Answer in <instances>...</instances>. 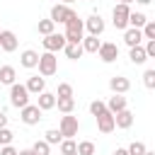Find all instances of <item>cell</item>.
<instances>
[{
  "instance_id": "6da1fadb",
  "label": "cell",
  "mask_w": 155,
  "mask_h": 155,
  "mask_svg": "<svg viewBox=\"0 0 155 155\" xmlns=\"http://www.w3.org/2000/svg\"><path fill=\"white\" fill-rule=\"evenodd\" d=\"M65 41L68 44H80L82 41V36H85V24H82V19L78 17V12L65 22Z\"/></svg>"
},
{
  "instance_id": "7a4b0ae2",
  "label": "cell",
  "mask_w": 155,
  "mask_h": 155,
  "mask_svg": "<svg viewBox=\"0 0 155 155\" xmlns=\"http://www.w3.org/2000/svg\"><path fill=\"white\" fill-rule=\"evenodd\" d=\"M36 68H39V75L41 78H51V75H56L58 73V58H56V53H39V63H36Z\"/></svg>"
},
{
  "instance_id": "3957f363",
  "label": "cell",
  "mask_w": 155,
  "mask_h": 155,
  "mask_svg": "<svg viewBox=\"0 0 155 155\" xmlns=\"http://www.w3.org/2000/svg\"><path fill=\"white\" fill-rule=\"evenodd\" d=\"M10 104L17 107V109H22V107L29 104V92H27L24 85H19V82L10 85Z\"/></svg>"
},
{
  "instance_id": "277c9868",
  "label": "cell",
  "mask_w": 155,
  "mask_h": 155,
  "mask_svg": "<svg viewBox=\"0 0 155 155\" xmlns=\"http://www.w3.org/2000/svg\"><path fill=\"white\" fill-rule=\"evenodd\" d=\"M78 128H80L78 116H73V114H63V116H61L58 131H61V136H63V138H73V136H78Z\"/></svg>"
},
{
  "instance_id": "5b68a950",
  "label": "cell",
  "mask_w": 155,
  "mask_h": 155,
  "mask_svg": "<svg viewBox=\"0 0 155 155\" xmlns=\"http://www.w3.org/2000/svg\"><path fill=\"white\" fill-rule=\"evenodd\" d=\"M44 111L36 107V104H27V107H22L19 109V119H22V124H27V126H36L44 116H41Z\"/></svg>"
},
{
  "instance_id": "8992f818",
  "label": "cell",
  "mask_w": 155,
  "mask_h": 155,
  "mask_svg": "<svg viewBox=\"0 0 155 155\" xmlns=\"http://www.w3.org/2000/svg\"><path fill=\"white\" fill-rule=\"evenodd\" d=\"M128 12H131V7L128 5H114V10H111V22H114V27L116 29H128Z\"/></svg>"
},
{
  "instance_id": "52a82bcc",
  "label": "cell",
  "mask_w": 155,
  "mask_h": 155,
  "mask_svg": "<svg viewBox=\"0 0 155 155\" xmlns=\"http://www.w3.org/2000/svg\"><path fill=\"white\" fill-rule=\"evenodd\" d=\"M73 15H75V10H73V7H68V5H61V2H58V5H53V7H51V17H48V19H51L53 24H65Z\"/></svg>"
},
{
  "instance_id": "ba28073f",
  "label": "cell",
  "mask_w": 155,
  "mask_h": 155,
  "mask_svg": "<svg viewBox=\"0 0 155 155\" xmlns=\"http://www.w3.org/2000/svg\"><path fill=\"white\" fill-rule=\"evenodd\" d=\"M82 24H85V29H87V34L90 36H99V34H104V19H102V15H97V12H92L87 19H82Z\"/></svg>"
},
{
  "instance_id": "9c48e42d",
  "label": "cell",
  "mask_w": 155,
  "mask_h": 155,
  "mask_svg": "<svg viewBox=\"0 0 155 155\" xmlns=\"http://www.w3.org/2000/svg\"><path fill=\"white\" fill-rule=\"evenodd\" d=\"M41 44H44V48H46L48 53H58V51H63V46H65L68 41H65V36H63V34H56V31H53V34L44 36V39H41Z\"/></svg>"
},
{
  "instance_id": "30bf717a",
  "label": "cell",
  "mask_w": 155,
  "mask_h": 155,
  "mask_svg": "<svg viewBox=\"0 0 155 155\" xmlns=\"http://www.w3.org/2000/svg\"><path fill=\"white\" fill-rule=\"evenodd\" d=\"M97 56H99V61H102V63H114V61L119 58V46H116V44H111V41H102V46H99Z\"/></svg>"
},
{
  "instance_id": "8fae6325",
  "label": "cell",
  "mask_w": 155,
  "mask_h": 155,
  "mask_svg": "<svg viewBox=\"0 0 155 155\" xmlns=\"http://www.w3.org/2000/svg\"><path fill=\"white\" fill-rule=\"evenodd\" d=\"M17 36H15V31H10V29H2L0 31V51H7V53H12V51H17Z\"/></svg>"
},
{
  "instance_id": "7c38bea8",
  "label": "cell",
  "mask_w": 155,
  "mask_h": 155,
  "mask_svg": "<svg viewBox=\"0 0 155 155\" xmlns=\"http://www.w3.org/2000/svg\"><path fill=\"white\" fill-rule=\"evenodd\" d=\"M109 90H111L114 94H126V92L131 90V80L124 78V75H114V78L109 80Z\"/></svg>"
},
{
  "instance_id": "4fadbf2b",
  "label": "cell",
  "mask_w": 155,
  "mask_h": 155,
  "mask_svg": "<svg viewBox=\"0 0 155 155\" xmlns=\"http://www.w3.org/2000/svg\"><path fill=\"white\" fill-rule=\"evenodd\" d=\"M124 44H126L128 48H133V46H143V34H140V29H133V27L124 29Z\"/></svg>"
},
{
  "instance_id": "5bb4252c",
  "label": "cell",
  "mask_w": 155,
  "mask_h": 155,
  "mask_svg": "<svg viewBox=\"0 0 155 155\" xmlns=\"http://www.w3.org/2000/svg\"><path fill=\"white\" fill-rule=\"evenodd\" d=\"M114 126L116 128H131L133 126V111L131 109H121L114 114Z\"/></svg>"
},
{
  "instance_id": "9a60e30c",
  "label": "cell",
  "mask_w": 155,
  "mask_h": 155,
  "mask_svg": "<svg viewBox=\"0 0 155 155\" xmlns=\"http://www.w3.org/2000/svg\"><path fill=\"white\" fill-rule=\"evenodd\" d=\"M97 119V128H99V133H111L116 126H114V114H109V111H102L99 116H94Z\"/></svg>"
},
{
  "instance_id": "2e32d148",
  "label": "cell",
  "mask_w": 155,
  "mask_h": 155,
  "mask_svg": "<svg viewBox=\"0 0 155 155\" xmlns=\"http://www.w3.org/2000/svg\"><path fill=\"white\" fill-rule=\"evenodd\" d=\"M27 92L29 94H41L44 90H46V78H39V75H31L29 80H27Z\"/></svg>"
},
{
  "instance_id": "e0dca14e",
  "label": "cell",
  "mask_w": 155,
  "mask_h": 155,
  "mask_svg": "<svg viewBox=\"0 0 155 155\" xmlns=\"http://www.w3.org/2000/svg\"><path fill=\"white\" fill-rule=\"evenodd\" d=\"M104 104H107V111H109V114H116V111H121V109H128L124 94H114V97H109V102H104Z\"/></svg>"
},
{
  "instance_id": "ac0fdd59",
  "label": "cell",
  "mask_w": 155,
  "mask_h": 155,
  "mask_svg": "<svg viewBox=\"0 0 155 155\" xmlns=\"http://www.w3.org/2000/svg\"><path fill=\"white\" fill-rule=\"evenodd\" d=\"M36 97H39L36 107H39L41 111H48V109H53V107H56V94H53V92H46V90H44V92H41V94H36Z\"/></svg>"
},
{
  "instance_id": "d6986e66",
  "label": "cell",
  "mask_w": 155,
  "mask_h": 155,
  "mask_svg": "<svg viewBox=\"0 0 155 155\" xmlns=\"http://www.w3.org/2000/svg\"><path fill=\"white\" fill-rule=\"evenodd\" d=\"M19 63H22V68H36V63H39V53H36L34 48H27V51H22Z\"/></svg>"
},
{
  "instance_id": "ffe728a7",
  "label": "cell",
  "mask_w": 155,
  "mask_h": 155,
  "mask_svg": "<svg viewBox=\"0 0 155 155\" xmlns=\"http://www.w3.org/2000/svg\"><path fill=\"white\" fill-rule=\"evenodd\" d=\"M80 46H82V51L85 53H97L99 51V46H102V41L97 39V36H82V41H80Z\"/></svg>"
},
{
  "instance_id": "44dd1931",
  "label": "cell",
  "mask_w": 155,
  "mask_h": 155,
  "mask_svg": "<svg viewBox=\"0 0 155 155\" xmlns=\"http://www.w3.org/2000/svg\"><path fill=\"white\" fill-rule=\"evenodd\" d=\"M17 80V70L12 65H2L0 68V85H15Z\"/></svg>"
},
{
  "instance_id": "7402d4cb",
  "label": "cell",
  "mask_w": 155,
  "mask_h": 155,
  "mask_svg": "<svg viewBox=\"0 0 155 155\" xmlns=\"http://www.w3.org/2000/svg\"><path fill=\"white\" fill-rule=\"evenodd\" d=\"M128 58H131V63H133V65H143V63L148 61V56H145L143 46H133V48H128Z\"/></svg>"
},
{
  "instance_id": "603a6c76",
  "label": "cell",
  "mask_w": 155,
  "mask_h": 155,
  "mask_svg": "<svg viewBox=\"0 0 155 155\" xmlns=\"http://www.w3.org/2000/svg\"><path fill=\"white\" fill-rule=\"evenodd\" d=\"M56 107H58V111H63V114H73L75 99H73V97H56Z\"/></svg>"
},
{
  "instance_id": "cb8c5ba5",
  "label": "cell",
  "mask_w": 155,
  "mask_h": 155,
  "mask_svg": "<svg viewBox=\"0 0 155 155\" xmlns=\"http://www.w3.org/2000/svg\"><path fill=\"white\" fill-rule=\"evenodd\" d=\"M63 53H65V58H70V61H78L85 51H82V46L80 44H65L63 46Z\"/></svg>"
},
{
  "instance_id": "d4e9b609",
  "label": "cell",
  "mask_w": 155,
  "mask_h": 155,
  "mask_svg": "<svg viewBox=\"0 0 155 155\" xmlns=\"http://www.w3.org/2000/svg\"><path fill=\"white\" fill-rule=\"evenodd\" d=\"M148 22V17L143 12H128V27L133 29H143V24Z\"/></svg>"
},
{
  "instance_id": "484cf974",
  "label": "cell",
  "mask_w": 155,
  "mask_h": 155,
  "mask_svg": "<svg viewBox=\"0 0 155 155\" xmlns=\"http://www.w3.org/2000/svg\"><path fill=\"white\" fill-rule=\"evenodd\" d=\"M44 136H46L44 140H46L48 145H61V140H63V136H61V131H58V128H48Z\"/></svg>"
},
{
  "instance_id": "4316f807",
  "label": "cell",
  "mask_w": 155,
  "mask_h": 155,
  "mask_svg": "<svg viewBox=\"0 0 155 155\" xmlns=\"http://www.w3.org/2000/svg\"><path fill=\"white\" fill-rule=\"evenodd\" d=\"M36 29H39V34H41V36H48V34H53V31H56V24H53L51 19H39V27H36Z\"/></svg>"
},
{
  "instance_id": "83f0119b",
  "label": "cell",
  "mask_w": 155,
  "mask_h": 155,
  "mask_svg": "<svg viewBox=\"0 0 155 155\" xmlns=\"http://www.w3.org/2000/svg\"><path fill=\"white\" fill-rule=\"evenodd\" d=\"M140 34H143V41H153V39H155V22H153V19H148V22L143 24Z\"/></svg>"
},
{
  "instance_id": "f1b7e54d",
  "label": "cell",
  "mask_w": 155,
  "mask_h": 155,
  "mask_svg": "<svg viewBox=\"0 0 155 155\" xmlns=\"http://www.w3.org/2000/svg\"><path fill=\"white\" fill-rule=\"evenodd\" d=\"M68 153H78V143L73 138H63L61 140V155H68Z\"/></svg>"
},
{
  "instance_id": "f546056e",
  "label": "cell",
  "mask_w": 155,
  "mask_h": 155,
  "mask_svg": "<svg viewBox=\"0 0 155 155\" xmlns=\"http://www.w3.org/2000/svg\"><path fill=\"white\" fill-rule=\"evenodd\" d=\"M78 155H94V143L92 140H80L78 143Z\"/></svg>"
},
{
  "instance_id": "4dcf8cb0",
  "label": "cell",
  "mask_w": 155,
  "mask_h": 155,
  "mask_svg": "<svg viewBox=\"0 0 155 155\" xmlns=\"http://www.w3.org/2000/svg\"><path fill=\"white\" fill-rule=\"evenodd\" d=\"M31 153H34V155H48V153H51V145H48L46 140H36V143L31 145Z\"/></svg>"
},
{
  "instance_id": "1f68e13d",
  "label": "cell",
  "mask_w": 155,
  "mask_h": 155,
  "mask_svg": "<svg viewBox=\"0 0 155 155\" xmlns=\"http://www.w3.org/2000/svg\"><path fill=\"white\" fill-rule=\"evenodd\" d=\"M145 150H148V148H145V143H140V140H133V143L126 148V153H128V155H143Z\"/></svg>"
},
{
  "instance_id": "d6a6232c",
  "label": "cell",
  "mask_w": 155,
  "mask_h": 155,
  "mask_svg": "<svg viewBox=\"0 0 155 155\" xmlns=\"http://www.w3.org/2000/svg\"><path fill=\"white\" fill-rule=\"evenodd\" d=\"M102 111H107V104H104L102 99H94V102H90V114H92V116H99Z\"/></svg>"
},
{
  "instance_id": "836d02e7",
  "label": "cell",
  "mask_w": 155,
  "mask_h": 155,
  "mask_svg": "<svg viewBox=\"0 0 155 155\" xmlns=\"http://www.w3.org/2000/svg\"><path fill=\"white\" fill-rule=\"evenodd\" d=\"M12 138H15V133L5 126V128H0V145H12Z\"/></svg>"
},
{
  "instance_id": "e575fe53",
  "label": "cell",
  "mask_w": 155,
  "mask_h": 155,
  "mask_svg": "<svg viewBox=\"0 0 155 155\" xmlns=\"http://www.w3.org/2000/svg\"><path fill=\"white\" fill-rule=\"evenodd\" d=\"M143 85H145L148 90H153V87H155V70H153V68L143 73Z\"/></svg>"
},
{
  "instance_id": "d590c367",
  "label": "cell",
  "mask_w": 155,
  "mask_h": 155,
  "mask_svg": "<svg viewBox=\"0 0 155 155\" xmlns=\"http://www.w3.org/2000/svg\"><path fill=\"white\" fill-rule=\"evenodd\" d=\"M56 97H73V85L61 82V85H58V90H56Z\"/></svg>"
},
{
  "instance_id": "8d00e7d4",
  "label": "cell",
  "mask_w": 155,
  "mask_h": 155,
  "mask_svg": "<svg viewBox=\"0 0 155 155\" xmlns=\"http://www.w3.org/2000/svg\"><path fill=\"white\" fill-rule=\"evenodd\" d=\"M143 51H145V56H148V58H155V39H153V41H145Z\"/></svg>"
},
{
  "instance_id": "74e56055",
  "label": "cell",
  "mask_w": 155,
  "mask_h": 155,
  "mask_svg": "<svg viewBox=\"0 0 155 155\" xmlns=\"http://www.w3.org/2000/svg\"><path fill=\"white\" fill-rule=\"evenodd\" d=\"M0 155H17V148H12V145H0Z\"/></svg>"
},
{
  "instance_id": "f35d334b",
  "label": "cell",
  "mask_w": 155,
  "mask_h": 155,
  "mask_svg": "<svg viewBox=\"0 0 155 155\" xmlns=\"http://www.w3.org/2000/svg\"><path fill=\"white\" fill-rule=\"evenodd\" d=\"M5 126H7V114L0 111V128H5Z\"/></svg>"
},
{
  "instance_id": "ab89813d",
  "label": "cell",
  "mask_w": 155,
  "mask_h": 155,
  "mask_svg": "<svg viewBox=\"0 0 155 155\" xmlns=\"http://www.w3.org/2000/svg\"><path fill=\"white\" fill-rule=\"evenodd\" d=\"M111 155H128V153H126V148H116Z\"/></svg>"
},
{
  "instance_id": "60d3db41",
  "label": "cell",
  "mask_w": 155,
  "mask_h": 155,
  "mask_svg": "<svg viewBox=\"0 0 155 155\" xmlns=\"http://www.w3.org/2000/svg\"><path fill=\"white\" fill-rule=\"evenodd\" d=\"M17 155H34L31 148H24V150H17Z\"/></svg>"
},
{
  "instance_id": "b9f144b4",
  "label": "cell",
  "mask_w": 155,
  "mask_h": 155,
  "mask_svg": "<svg viewBox=\"0 0 155 155\" xmlns=\"http://www.w3.org/2000/svg\"><path fill=\"white\" fill-rule=\"evenodd\" d=\"M73 2H75V0H61V5H68V7H70Z\"/></svg>"
},
{
  "instance_id": "7bdbcfd3",
  "label": "cell",
  "mask_w": 155,
  "mask_h": 155,
  "mask_svg": "<svg viewBox=\"0 0 155 155\" xmlns=\"http://www.w3.org/2000/svg\"><path fill=\"white\" fill-rule=\"evenodd\" d=\"M136 2H140V5H150L153 0H136Z\"/></svg>"
},
{
  "instance_id": "ee69618b",
  "label": "cell",
  "mask_w": 155,
  "mask_h": 155,
  "mask_svg": "<svg viewBox=\"0 0 155 155\" xmlns=\"http://www.w3.org/2000/svg\"><path fill=\"white\" fill-rule=\"evenodd\" d=\"M119 2H121V5H131L133 0H119Z\"/></svg>"
},
{
  "instance_id": "f6af8a7d",
  "label": "cell",
  "mask_w": 155,
  "mask_h": 155,
  "mask_svg": "<svg viewBox=\"0 0 155 155\" xmlns=\"http://www.w3.org/2000/svg\"><path fill=\"white\" fill-rule=\"evenodd\" d=\"M143 155H155V153H153V150H145V153H143Z\"/></svg>"
},
{
  "instance_id": "bcb514c9",
  "label": "cell",
  "mask_w": 155,
  "mask_h": 155,
  "mask_svg": "<svg viewBox=\"0 0 155 155\" xmlns=\"http://www.w3.org/2000/svg\"><path fill=\"white\" fill-rule=\"evenodd\" d=\"M68 155H78V153H68Z\"/></svg>"
},
{
  "instance_id": "7dc6e473",
  "label": "cell",
  "mask_w": 155,
  "mask_h": 155,
  "mask_svg": "<svg viewBox=\"0 0 155 155\" xmlns=\"http://www.w3.org/2000/svg\"><path fill=\"white\" fill-rule=\"evenodd\" d=\"M87 2H92V0H87Z\"/></svg>"
}]
</instances>
